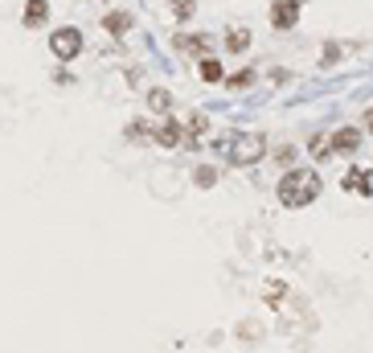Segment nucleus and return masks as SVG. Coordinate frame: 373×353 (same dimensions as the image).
<instances>
[{
    "instance_id": "10",
    "label": "nucleus",
    "mask_w": 373,
    "mask_h": 353,
    "mask_svg": "<svg viewBox=\"0 0 373 353\" xmlns=\"http://www.w3.org/2000/svg\"><path fill=\"white\" fill-rule=\"evenodd\" d=\"M21 25H25V29H46L49 25V0H25Z\"/></svg>"
},
{
    "instance_id": "8",
    "label": "nucleus",
    "mask_w": 373,
    "mask_h": 353,
    "mask_svg": "<svg viewBox=\"0 0 373 353\" xmlns=\"http://www.w3.org/2000/svg\"><path fill=\"white\" fill-rule=\"evenodd\" d=\"M250 46H255V37H250V29H246V25H230L226 34H222V50L234 53V58H242Z\"/></svg>"
},
{
    "instance_id": "6",
    "label": "nucleus",
    "mask_w": 373,
    "mask_h": 353,
    "mask_svg": "<svg viewBox=\"0 0 373 353\" xmlns=\"http://www.w3.org/2000/svg\"><path fill=\"white\" fill-rule=\"evenodd\" d=\"M328 140H332V152H337V156H357L361 144H365V128H357V123H341Z\"/></svg>"
},
{
    "instance_id": "1",
    "label": "nucleus",
    "mask_w": 373,
    "mask_h": 353,
    "mask_svg": "<svg viewBox=\"0 0 373 353\" xmlns=\"http://www.w3.org/2000/svg\"><path fill=\"white\" fill-rule=\"evenodd\" d=\"M320 193H325V177L316 168H295V165L283 168V177L275 185V198L283 210H308Z\"/></svg>"
},
{
    "instance_id": "17",
    "label": "nucleus",
    "mask_w": 373,
    "mask_h": 353,
    "mask_svg": "<svg viewBox=\"0 0 373 353\" xmlns=\"http://www.w3.org/2000/svg\"><path fill=\"white\" fill-rule=\"evenodd\" d=\"M185 140H201V135L210 132V116H205V111H193V116L185 119Z\"/></svg>"
},
{
    "instance_id": "18",
    "label": "nucleus",
    "mask_w": 373,
    "mask_h": 353,
    "mask_svg": "<svg viewBox=\"0 0 373 353\" xmlns=\"http://www.w3.org/2000/svg\"><path fill=\"white\" fill-rule=\"evenodd\" d=\"M308 152L316 156V160H332V156H337V152H332V140H328V135H320V132L308 140Z\"/></svg>"
},
{
    "instance_id": "22",
    "label": "nucleus",
    "mask_w": 373,
    "mask_h": 353,
    "mask_svg": "<svg viewBox=\"0 0 373 353\" xmlns=\"http://www.w3.org/2000/svg\"><path fill=\"white\" fill-rule=\"evenodd\" d=\"M337 58H341V41H332V46H328V50L320 53V66H332Z\"/></svg>"
},
{
    "instance_id": "4",
    "label": "nucleus",
    "mask_w": 373,
    "mask_h": 353,
    "mask_svg": "<svg viewBox=\"0 0 373 353\" xmlns=\"http://www.w3.org/2000/svg\"><path fill=\"white\" fill-rule=\"evenodd\" d=\"M185 119L177 116H160L156 119V132H152V144H160V148H185Z\"/></svg>"
},
{
    "instance_id": "16",
    "label": "nucleus",
    "mask_w": 373,
    "mask_h": 353,
    "mask_svg": "<svg viewBox=\"0 0 373 353\" xmlns=\"http://www.w3.org/2000/svg\"><path fill=\"white\" fill-rule=\"evenodd\" d=\"M168 13H173V21H177V25H193L197 0H168Z\"/></svg>"
},
{
    "instance_id": "21",
    "label": "nucleus",
    "mask_w": 373,
    "mask_h": 353,
    "mask_svg": "<svg viewBox=\"0 0 373 353\" xmlns=\"http://www.w3.org/2000/svg\"><path fill=\"white\" fill-rule=\"evenodd\" d=\"M53 83H58V86H74V83H78V78H74V74L66 70V62H62V66L53 70Z\"/></svg>"
},
{
    "instance_id": "14",
    "label": "nucleus",
    "mask_w": 373,
    "mask_h": 353,
    "mask_svg": "<svg viewBox=\"0 0 373 353\" xmlns=\"http://www.w3.org/2000/svg\"><path fill=\"white\" fill-rule=\"evenodd\" d=\"M341 185L349 189V193L357 189L361 198H369V193H373V185H369V173H365V168H349V173H344V181H341Z\"/></svg>"
},
{
    "instance_id": "20",
    "label": "nucleus",
    "mask_w": 373,
    "mask_h": 353,
    "mask_svg": "<svg viewBox=\"0 0 373 353\" xmlns=\"http://www.w3.org/2000/svg\"><path fill=\"white\" fill-rule=\"evenodd\" d=\"M295 156H300V148H295V144H283V148H275V160H279L283 168H292Z\"/></svg>"
},
{
    "instance_id": "11",
    "label": "nucleus",
    "mask_w": 373,
    "mask_h": 353,
    "mask_svg": "<svg viewBox=\"0 0 373 353\" xmlns=\"http://www.w3.org/2000/svg\"><path fill=\"white\" fill-rule=\"evenodd\" d=\"M98 25H103L111 37H128L131 25H136V17H131V13H123V9H111V13H103V21H98Z\"/></svg>"
},
{
    "instance_id": "2",
    "label": "nucleus",
    "mask_w": 373,
    "mask_h": 353,
    "mask_svg": "<svg viewBox=\"0 0 373 353\" xmlns=\"http://www.w3.org/2000/svg\"><path fill=\"white\" fill-rule=\"evenodd\" d=\"M267 156V135L262 132H238L226 144V165L230 168H255Z\"/></svg>"
},
{
    "instance_id": "23",
    "label": "nucleus",
    "mask_w": 373,
    "mask_h": 353,
    "mask_svg": "<svg viewBox=\"0 0 373 353\" xmlns=\"http://www.w3.org/2000/svg\"><path fill=\"white\" fill-rule=\"evenodd\" d=\"M271 83H279V86H283V83H292V74H287L283 66H275V70H271Z\"/></svg>"
},
{
    "instance_id": "19",
    "label": "nucleus",
    "mask_w": 373,
    "mask_h": 353,
    "mask_svg": "<svg viewBox=\"0 0 373 353\" xmlns=\"http://www.w3.org/2000/svg\"><path fill=\"white\" fill-rule=\"evenodd\" d=\"M193 185L197 189H213V185H218V168H213V165H197L193 168Z\"/></svg>"
},
{
    "instance_id": "13",
    "label": "nucleus",
    "mask_w": 373,
    "mask_h": 353,
    "mask_svg": "<svg viewBox=\"0 0 373 353\" xmlns=\"http://www.w3.org/2000/svg\"><path fill=\"white\" fill-rule=\"evenodd\" d=\"M144 99H148V111H152L156 119L173 111V91H164V86H152V91H148Z\"/></svg>"
},
{
    "instance_id": "9",
    "label": "nucleus",
    "mask_w": 373,
    "mask_h": 353,
    "mask_svg": "<svg viewBox=\"0 0 373 353\" xmlns=\"http://www.w3.org/2000/svg\"><path fill=\"white\" fill-rule=\"evenodd\" d=\"M152 132H156V119L136 116L131 123H123V140H128V144H136V148H144V144H152Z\"/></svg>"
},
{
    "instance_id": "5",
    "label": "nucleus",
    "mask_w": 373,
    "mask_h": 353,
    "mask_svg": "<svg viewBox=\"0 0 373 353\" xmlns=\"http://www.w3.org/2000/svg\"><path fill=\"white\" fill-rule=\"evenodd\" d=\"M300 9H304V0H271V29L275 34H292L295 25H300Z\"/></svg>"
},
{
    "instance_id": "3",
    "label": "nucleus",
    "mask_w": 373,
    "mask_h": 353,
    "mask_svg": "<svg viewBox=\"0 0 373 353\" xmlns=\"http://www.w3.org/2000/svg\"><path fill=\"white\" fill-rule=\"evenodd\" d=\"M49 53L58 58V62H74L82 50H86V37H82V29L78 25H62V29H53L49 34Z\"/></svg>"
},
{
    "instance_id": "24",
    "label": "nucleus",
    "mask_w": 373,
    "mask_h": 353,
    "mask_svg": "<svg viewBox=\"0 0 373 353\" xmlns=\"http://www.w3.org/2000/svg\"><path fill=\"white\" fill-rule=\"evenodd\" d=\"M361 128H365V135L373 132V107H369V111H365V119H361Z\"/></svg>"
},
{
    "instance_id": "12",
    "label": "nucleus",
    "mask_w": 373,
    "mask_h": 353,
    "mask_svg": "<svg viewBox=\"0 0 373 353\" xmlns=\"http://www.w3.org/2000/svg\"><path fill=\"white\" fill-rule=\"evenodd\" d=\"M197 74H201V83H210V86H218V83H226V66H222V58H197Z\"/></svg>"
},
{
    "instance_id": "7",
    "label": "nucleus",
    "mask_w": 373,
    "mask_h": 353,
    "mask_svg": "<svg viewBox=\"0 0 373 353\" xmlns=\"http://www.w3.org/2000/svg\"><path fill=\"white\" fill-rule=\"evenodd\" d=\"M173 50L177 53H193V58H210V37L205 34H185V29H180V34H173Z\"/></svg>"
},
{
    "instance_id": "15",
    "label": "nucleus",
    "mask_w": 373,
    "mask_h": 353,
    "mask_svg": "<svg viewBox=\"0 0 373 353\" xmlns=\"http://www.w3.org/2000/svg\"><path fill=\"white\" fill-rule=\"evenodd\" d=\"M259 83V70L255 66H242V70H234V74H226V91H246V86H255Z\"/></svg>"
}]
</instances>
